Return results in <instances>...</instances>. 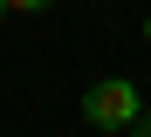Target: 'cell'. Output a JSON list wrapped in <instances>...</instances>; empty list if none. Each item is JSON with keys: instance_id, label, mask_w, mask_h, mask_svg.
<instances>
[{"instance_id": "7a4b0ae2", "label": "cell", "mask_w": 151, "mask_h": 137, "mask_svg": "<svg viewBox=\"0 0 151 137\" xmlns=\"http://www.w3.org/2000/svg\"><path fill=\"white\" fill-rule=\"evenodd\" d=\"M41 7H55V0H7V14H41Z\"/></svg>"}, {"instance_id": "5b68a950", "label": "cell", "mask_w": 151, "mask_h": 137, "mask_svg": "<svg viewBox=\"0 0 151 137\" xmlns=\"http://www.w3.org/2000/svg\"><path fill=\"white\" fill-rule=\"evenodd\" d=\"M0 14H7V0H0Z\"/></svg>"}, {"instance_id": "277c9868", "label": "cell", "mask_w": 151, "mask_h": 137, "mask_svg": "<svg viewBox=\"0 0 151 137\" xmlns=\"http://www.w3.org/2000/svg\"><path fill=\"white\" fill-rule=\"evenodd\" d=\"M144 41H151V14H144Z\"/></svg>"}, {"instance_id": "6da1fadb", "label": "cell", "mask_w": 151, "mask_h": 137, "mask_svg": "<svg viewBox=\"0 0 151 137\" xmlns=\"http://www.w3.org/2000/svg\"><path fill=\"white\" fill-rule=\"evenodd\" d=\"M137 110H144V96L131 89V82H124V75H103V82H89V96H83V123L89 130H131Z\"/></svg>"}, {"instance_id": "3957f363", "label": "cell", "mask_w": 151, "mask_h": 137, "mask_svg": "<svg viewBox=\"0 0 151 137\" xmlns=\"http://www.w3.org/2000/svg\"><path fill=\"white\" fill-rule=\"evenodd\" d=\"M131 137H151V110H137V123H131Z\"/></svg>"}]
</instances>
